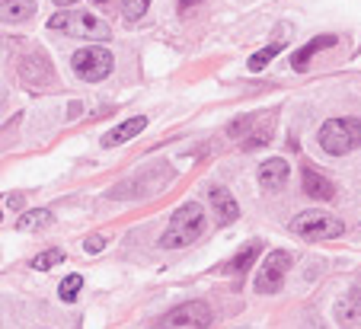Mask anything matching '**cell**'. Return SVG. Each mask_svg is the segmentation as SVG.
Instances as JSON below:
<instances>
[{"mask_svg":"<svg viewBox=\"0 0 361 329\" xmlns=\"http://www.w3.org/2000/svg\"><path fill=\"white\" fill-rule=\"evenodd\" d=\"M204 224H208V218H204L202 201H185L183 208L173 211L170 227H166V233L160 237V249H183V247H189V243H195L204 233Z\"/></svg>","mask_w":361,"mask_h":329,"instance_id":"obj_1","label":"cell"},{"mask_svg":"<svg viewBox=\"0 0 361 329\" xmlns=\"http://www.w3.org/2000/svg\"><path fill=\"white\" fill-rule=\"evenodd\" d=\"M320 147L333 157H345L355 147H361V118H329L317 135Z\"/></svg>","mask_w":361,"mask_h":329,"instance_id":"obj_2","label":"cell"},{"mask_svg":"<svg viewBox=\"0 0 361 329\" xmlns=\"http://www.w3.org/2000/svg\"><path fill=\"white\" fill-rule=\"evenodd\" d=\"M291 233H298L300 240H333V237H342L345 233V224H342L339 218H333L329 211H317V208H310V211H300L298 218L291 221Z\"/></svg>","mask_w":361,"mask_h":329,"instance_id":"obj_3","label":"cell"},{"mask_svg":"<svg viewBox=\"0 0 361 329\" xmlns=\"http://www.w3.org/2000/svg\"><path fill=\"white\" fill-rule=\"evenodd\" d=\"M48 26L58 29L64 35H80V39H109V26L99 20L96 13H87V10H61L48 20Z\"/></svg>","mask_w":361,"mask_h":329,"instance_id":"obj_4","label":"cell"},{"mask_svg":"<svg viewBox=\"0 0 361 329\" xmlns=\"http://www.w3.org/2000/svg\"><path fill=\"white\" fill-rule=\"evenodd\" d=\"M71 64H74V74L80 77V80L99 83V80H106V77L112 74L116 58H112L109 49H102V45H90V49L77 51V55L71 58Z\"/></svg>","mask_w":361,"mask_h":329,"instance_id":"obj_5","label":"cell"},{"mask_svg":"<svg viewBox=\"0 0 361 329\" xmlns=\"http://www.w3.org/2000/svg\"><path fill=\"white\" fill-rule=\"evenodd\" d=\"M291 266H294V256L288 253V249H275V253H269L266 262L259 266L256 281H252L256 294H275V291L285 285V275H288Z\"/></svg>","mask_w":361,"mask_h":329,"instance_id":"obj_6","label":"cell"},{"mask_svg":"<svg viewBox=\"0 0 361 329\" xmlns=\"http://www.w3.org/2000/svg\"><path fill=\"white\" fill-rule=\"evenodd\" d=\"M208 323H212L208 304L192 301V304H183V307L170 310L166 316H160V323L154 329H204Z\"/></svg>","mask_w":361,"mask_h":329,"instance_id":"obj_7","label":"cell"},{"mask_svg":"<svg viewBox=\"0 0 361 329\" xmlns=\"http://www.w3.org/2000/svg\"><path fill=\"white\" fill-rule=\"evenodd\" d=\"M208 205H212L214 221H218V224H233V221L240 218L237 199L227 192L224 185H212V189H208Z\"/></svg>","mask_w":361,"mask_h":329,"instance_id":"obj_8","label":"cell"},{"mask_svg":"<svg viewBox=\"0 0 361 329\" xmlns=\"http://www.w3.org/2000/svg\"><path fill=\"white\" fill-rule=\"evenodd\" d=\"M304 192L310 195L314 201H329L336 195V185L329 182L323 173L310 170V166H304Z\"/></svg>","mask_w":361,"mask_h":329,"instance_id":"obj_9","label":"cell"},{"mask_svg":"<svg viewBox=\"0 0 361 329\" xmlns=\"http://www.w3.org/2000/svg\"><path fill=\"white\" fill-rule=\"evenodd\" d=\"M285 182H288V163L281 157H272L259 166V185L262 189L275 192V189H281Z\"/></svg>","mask_w":361,"mask_h":329,"instance_id":"obj_10","label":"cell"},{"mask_svg":"<svg viewBox=\"0 0 361 329\" xmlns=\"http://www.w3.org/2000/svg\"><path fill=\"white\" fill-rule=\"evenodd\" d=\"M333 45H336V35H317V39H310L304 49H298L291 55V68L294 70H304L307 64H310V58H317L323 49H333Z\"/></svg>","mask_w":361,"mask_h":329,"instance_id":"obj_11","label":"cell"},{"mask_svg":"<svg viewBox=\"0 0 361 329\" xmlns=\"http://www.w3.org/2000/svg\"><path fill=\"white\" fill-rule=\"evenodd\" d=\"M336 320L345 329H355L361 323V291H348L339 304H336Z\"/></svg>","mask_w":361,"mask_h":329,"instance_id":"obj_12","label":"cell"},{"mask_svg":"<svg viewBox=\"0 0 361 329\" xmlns=\"http://www.w3.org/2000/svg\"><path fill=\"white\" fill-rule=\"evenodd\" d=\"M144 128H147V118L135 116V118H128V122L116 125V128L106 135V141H102V144H106V147H118V144H125V141H131V137H137Z\"/></svg>","mask_w":361,"mask_h":329,"instance_id":"obj_13","label":"cell"},{"mask_svg":"<svg viewBox=\"0 0 361 329\" xmlns=\"http://www.w3.org/2000/svg\"><path fill=\"white\" fill-rule=\"evenodd\" d=\"M35 16V0H0V23H26Z\"/></svg>","mask_w":361,"mask_h":329,"instance_id":"obj_14","label":"cell"},{"mask_svg":"<svg viewBox=\"0 0 361 329\" xmlns=\"http://www.w3.org/2000/svg\"><path fill=\"white\" fill-rule=\"evenodd\" d=\"M259 253H262V243H259V240L246 243V247L240 249V253H237V256H233V259H231V266H227V272H231V275H243L246 268L252 266V262L259 259Z\"/></svg>","mask_w":361,"mask_h":329,"instance_id":"obj_15","label":"cell"},{"mask_svg":"<svg viewBox=\"0 0 361 329\" xmlns=\"http://www.w3.org/2000/svg\"><path fill=\"white\" fill-rule=\"evenodd\" d=\"M20 230H42V227H51V211L48 208H32L20 218Z\"/></svg>","mask_w":361,"mask_h":329,"instance_id":"obj_16","label":"cell"},{"mask_svg":"<svg viewBox=\"0 0 361 329\" xmlns=\"http://www.w3.org/2000/svg\"><path fill=\"white\" fill-rule=\"evenodd\" d=\"M269 141H272V125H252V135L243 137L240 144H243V151H256V147H266Z\"/></svg>","mask_w":361,"mask_h":329,"instance_id":"obj_17","label":"cell"},{"mask_svg":"<svg viewBox=\"0 0 361 329\" xmlns=\"http://www.w3.org/2000/svg\"><path fill=\"white\" fill-rule=\"evenodd\" d=\"M80 288H83V278H80V275H68V278L58 285V297H61L64 304H71L77 294H80Z\"/></svg>","mask_w":361,"mask_h":329,"instance_id":"obj_18","label":"cell"},{"mask_svg":"<svg viewBox=\"0 0 361 329\" xmlns=\"http://www.w3.org/2000/svg\"><path fill=\"white\" fill-rule=\"evenodd\" d=\"M279 51H281V45H279V42H272V45H266L262 51H256V55H252L250 61H246V68H250V70H262L275 55H279Z\"/></svg>","mask_w":361,"mask_h":329,"instance_id":"obj_19","label":"cell"},{"mask_svg":"<svg viewBox=\"0 0 361 329\" xmlns=\"http://www.w3.org/2000/svg\"><path fill=\"white\" fill-rule=\"evenodd\" d=\"M61 262H64L61 249H45L42 256H35L32 259V268L35 272H45V268H55V266H61Z\"/></svg>","mask_w":361,"mask_h":329,"instance_id":"obj_20","label":"cell"},{"mask_svg":"<svg viewBox=\"0 0 361 329\" xmlns=\"http://www.w3.org/2000/svg\"><path fill=\"white\" fill-rule=\"evenodd\" d=\"M147 7H150V0H125L122 13H125V20L128 23H137L144 13H147Z\"/></svg>","mask_w":361,"mask_h":329,"instance_id":"obj_21","label":"cell"},{"mask_svg":"<svg viewBox=\"0 0 361 329\" xmlns=\"http://www.w3.org/2000/svg\"><path fill=\"white\" fill-rule=\"evenodd\" d=\"M83 249H87V253H99V249H106V237H102V233H93V237H87Z\"/></svg>","mask_w":361,"mask_h":329,"instance_id":"obj_22","label":"cell"},{"mask_svg":"<svg viewBox=\"0 0 361 329\" xmlns=\"http://www.w3.org/2000/svg\"><path fill=\"white\" fill-rule=\"evenodd\" d=\"M202 0H179V10H192V7H198Z\"/></svg>","mask_w":361,"mask_h":329,"instance_id":"obj_23","label":"cell"},{"mask_svg":"<svg viewBox=\"0 0 361 329\" xmlns=\"http://www.w3.org/2000/svg\"><path fill=\"white\" fill-rule=\"evenodd\" d=\"M55 4H58V7H74L77 0H55Z\"/></svg>","mask_w":361,"mask_h":329,"instance_id":"obj_24","label":"cell"},{"mask_svg":"<svg viewBox=\"0 0 361 329\" xmlns=\"http://www.w3.org/2000/svg\"><path fill=\"white\" fill-rule=\"evenodd\" d=\"M93 4H99V7H102V4H109V0H93Z\"/></svg>","mask_w":361,"mask_h":329,"instance_id":"obj_25","label":"cell"},{"mask_svg":"<svg viewBox=\"0 0 361 329\" xmlns=\"http://www.w3.org/2000/svg\"><path fill=\"white\" fill-rule=\"evenodd\" d=\"M310 329H323V326H310Z\"/></svg>","mask_w":361,"mask_h":329,"instance_id":"obj_26","label":"cell"},{"mask_svg":"<svg viewBox=\"0 0 361 329\" xmlns=\"http://www.w3.org/2000/svg\"><path fill=\"white\" fill-rule=\"evenodd\" d=\"M0 221H4V211H0Z\"/></svg>","mask_w":361,"mask_h":329,"instance_id":"obj_27","label":"cell"}]
</instances>
